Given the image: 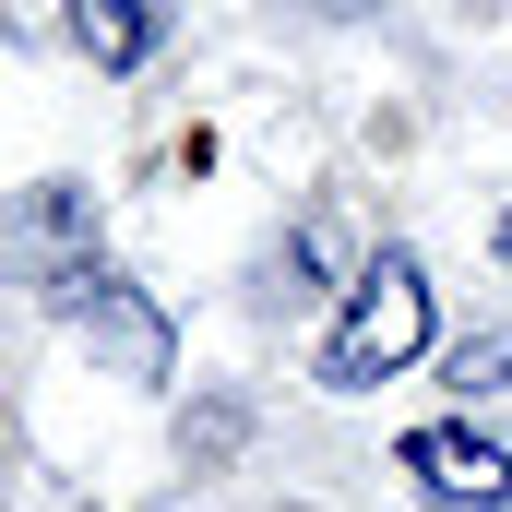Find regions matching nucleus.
Masks as SVG:
<instances>
[{
  "mask_svg": "<svg viewBox=\"0 0 512 512\" xmlns=\"http://www.w3.org/2000/svg\"><path fill=\"white\" fill-rule=\"evenodd\" d=\"M501 262H512V215H501Z\"/></svg>",
  "mask_w": 512,
  "mask_h": 512,
  "instance_id": "nucleus-7",
  "label": "nucleus"
},
{
  "mask_svg": "<svg viewBox=\"0 0 512 512\" xmlns=\"http://www.w3.org/2000/svg\"><path fill=\"white\" fill-rule=\"evenodd\" d=\"M84 251H96V203H84V191H60V179H48V191L0 203V262H24L36 286H72V274H96Z\"/></svg>",
  "mask_w": 512,
  "mask_h": 512,
  "instance_id": "nucleus-2",
  "label": "nucleus"
},
{
  "mask_svg": "<svg viewBox=\"0 0 512 512\" xmlns=\"http://www.w3.org/2000/svg\"><path fill=\"white\" fill-rule=\"evenodd\" d=\"M60 310H72V322H84V334H96V346L120 358L131 382H167V322H155V310L131 298L120 274H72V286H60Z\"/></svg>",
  "mask_w": 512,
  "mask_h": 512,
  "instance_id": "nucleus-4",
  "label": "nucleus"
},
{
  "mask_svg": "<svg viewBox=\"0 0 512 512\" xmlns=\"http://www.w3.org/2000/svg\"><path fill=\"white\" fill-rule=\"evenodd\" d=\"M417 346H429V274H417V251H382L370 274H358L346 322L322 334V382H334V393H370V382H393Z\"/></svg>",
  "mask_w": 512,
  "mask_h": 512,
  "instance_id": "nucleus-1",
  "label": "nucleus"
},
{
  "mask_svg": "<svg viewBox=\"0 0 512 512\" xmlns=\"http://www.w3.org/2000/svg\"><path fill=\"white\" fill-rule=\"evenodd\" d=\"M405 477H417L429 501H453V512H501L512 501V453L477 441V429H417V441H405Z\"/></svg>",
  "mask_w": 512,
  "mask_h": 512,
  "instance_id": "nucleus-3",
  "label": "nucleus"
},
{
  "mask_svg": "<svg viewBox=\"0 0 512 512\" xmlns=\"http://www.w3.org/2000/svg\"><path fill=\"white\" fill-rule=\"evenodd\" d=\"M453 382H465V393H501V382H512V334H489V346H465V358H453Z\"/></svg>",
  "mask_w": 512,
  "mask_h": 512,
  "instance_id": "nucleus-6",
  "label": "nucleus"
},
{
  "mask_svg": "<svg viewBox=\"0 0 512 512\" xmlns=\"http://www.w3.org/2000/svg\"><path fill=\"white\" fill-rule=\"evenodd\" d=\"M72 36L96 48V72H131V60L155 48V12H143V0H72Z\"/></svg>",
  "mask_w": 512,
  "mask_h": 512,
  "instance_id": "nucleus-5",
  "label": "nucleus"
}]
</instances>
